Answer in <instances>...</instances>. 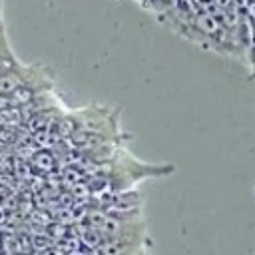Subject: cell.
I'll use <instances>...</instances> for the list:
<instances>
[{
	"label": "cell",
	"mask_w": 255,
	"mask_h": 255,
	"mask_svg": "<svg viewBox=\"0 0 255 255\" xmlns=\"http://www.w3.org/2000/svg\"><path fill=\"white\" fill-rule=\"evenodd\" d=\"M34 163H36L42 171H48V169H52V167L56 165V159H54V155H52L48 149H40V151L34 155Z\"/></svg>",
	"instance_id": "cell-1"
},
{
	"label": "cell",
	"mask_w": 255,
	"mask_h": 255,
	"mask_svg": "<svg viewBox=\"0 0 255 255\" xmlns=\"http://www.w3.org/2000/svg\"><path fill=\"white\" fill-rule=\"evenodd\" d=\"M18 66H22V64H20V60H18L14 54H10V56H2V58H0V78L6 76L8 72L16 70Z\"/></svg>",
	"instance_id": "cell-2"
},
{
	"label": "cell",
	"mask_w": 255,
	"mask_h": 255,
	"mask_svg": "<svg viewBox=\"0 0 255 255\" xmlns=\"http://www.w3.org/2000/svg\"><path fill=\"white\" fill-rule=\"evenodd\" d=\"M10 54H14V52H12L10 42H8L6 34H4V28H2V30H0V58H2V56H10Z\"/></svg>",
	"instance_id": "cell-3"
},
{
	"label": "cell",
	"mask_w": 255,
	"mask_h": 255,
	"mask_svg": "<svg viewBox=\"0 0 255 255\" xmlns=\"http://www.w3.org/2000/svg\"><path fill=\"white\" fill-rule=\"evenodd\" d=\"M197 2H199V0H197ZM201 2H207V0H201Z\"/></svg>",
	"instance_id": "cell-5"
},
{
	"label": "cell",
	"mask_w": 255,
	"mask_h": 255,
	"mask_svg": "<svg viewBox=\"0 0 255 255\" xmlns=\"http://www.w3.org/2000/svg\"><path fill=\"white\" fill-rule=\"evenodd\" d=\"M2 247H4V241H2V237H0V253H2Z\"/></svg>",
	"instance_id": "cell-4"
}]
</instances>
